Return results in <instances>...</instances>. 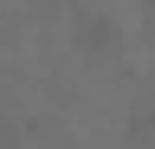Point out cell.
Here are the masks:
<instances>
[{"label": "cell", "instance_id": "cell-1", "mask_svg": "<svg viewBox=\"0 0 155 149\" xmlns=\"http://www.w3.org/2000/svg\"><path fill=\"white\" fill-rule=\"evenodd\" d=\"M116 39H123V32H116L110 13H91V7H78V13H71V46L84 52V59H110Z\"/></svg>", "mask_w": 155, "mask_h": 149}, {"label": "cell", "instance_id": "cell-2", "mask_svg": "<svg viewBox=\"0 0 155 149\" xmlns=\"http://www.w3.org/2000/svg\"><path fill=\"white\" fill-rule=\"evenodd\" d=\"M129 143H155V110H129Z\"/></svg>", "mask_w": 155, "mask_h": 149}, {"label": "cell", "instance_id": "cell-3", "mask_svg": "<svg viewBox=\"0 0 155 149\" xmlns=\"http://www.w3.org/2000/svg\"><path fill=\"white\" fill-rule=\"evenodd\" d=\"M142 7H149V13H155V0H142Z\"/></svg>", "mask_w": 155, "mask_h": 149}]
</instances>
